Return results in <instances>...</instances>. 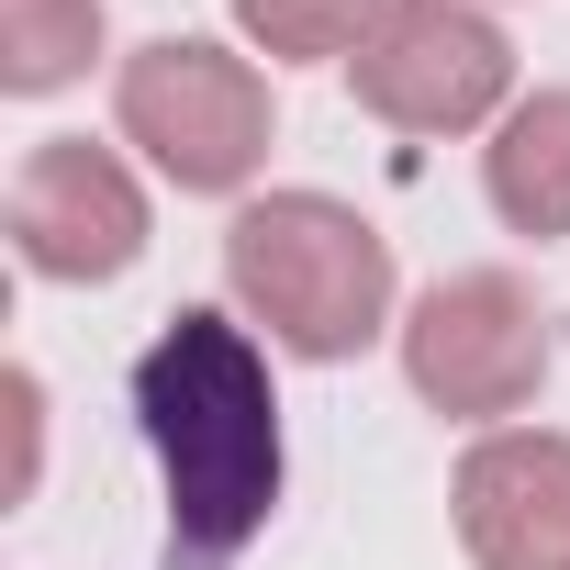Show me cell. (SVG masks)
Listing matches in <instances>:
<instances>
[{"label":"cell","instance_id":"obj_1","mask_svg":"<svg viewBox=\"0 0 570 570\" xmlns=\"http://www.w3.org/2000/svg\"><path fill=\"white\" fill-rule=\"evenodd\" d=\"M268 336L246 314H168L135 358V436L157 459L168 492V537L190 570H224L268 514L279 481H292V448H279V392H268ZM168 559V570H179Z\"/></svg>","mask_w":570,"mask_h":570},{"label":"cell","instance_id":"obj_2","mask_svg":"<svg viewBox=\"0 0 570 570\" xmlns=\"http://www.w3.org/2000/svg\"><path fill=\"white\" fill-rule=\"evenodd\" d=\"M224 303L303 370H347L403 336L392 235L336 190H246L224 224Z\"/></svg>","mask_w":570,"mask_h":570},{"label":"cell","instance_id":"obj_3","mask_svg":"<svg viewBox=\"0 0 570 570\" xmlns=\"http://www.w3.org/2000/svg\"><path fill=\"white\" fill-rule=\"evenodd\" d=\"M112 135L190 202H246L268 168V68L213 46V35H146L135 57H112Z\"/></svg>","mask_w":570,"mask_h":570},{"label":"cell","instance_id":"obj_4","mask_svg":"<svg viewBox=\"0 0 570 570\" xmlns=\"http://www.w3.org/2000/svg\"><path fill=\"white\" fill-rule=\"evenodd\" d=\"M403 381H414V403L425 414H448V425H514L537 392H548V370H559V336H548V303H537V279L525 268H448V279H425V292L403 303Z\"/></svg>","mask_w":570,"mask_h":570},{"label":"cell","instance_id":"obj_5","mask_svg":"<svg viewBox=\"0 0 570 570\" xmlns=\"http://www.w3.org/2000/svg\"><path fill=\"white\" fill-rule=\"evenodd\" d=\"M347 90H358L370 124L425 135V146L492 135L525 101L514 90V46H503V23L481 12V0H392L381 35L347 57Z\"/></svg>","mask_w":570,"mask_h":570},{"label":"cell","instance_id":"obj_6","mask_svg":"<svg viewBox=\"0 0 570 570\" xmlns=\"http://www.w3.org/2000/svg\"><path fill=\"white\" fill-rule=\"evenodd\" d=\"M0 224H12V257L57 292H101L124 279L157 235V202L135 179L124 146H90V135H35L12 157V190H0Z\"/></svg>","mask_w":570,"mask_h":570},{"label":"cell","instance_id":"obj_7","mask_svg":"<svg viewBox=\"0 0 570 570\" xmlns=\"http://www.w3.org/2000/svg\"><path fill=\"white\" fill-rule=\"evenodd\" d=\"M448 525L470 570H570V436L559 425H492L448 470Z\"/></svg>","mask_w":570,"mask_h":570},{"label":"cell","instance_id":"obj_8","mask_svg":"<svg viewBox=\"0 0 570 570\" xmlns=\"http://www.w3.org/2000/svg\"><path fill=\"white\" fill-rule=\"evenodd\" d=\"M481 202H492V224L525 235V246H559V235H570V90H525V101L492 124V146H481Z\"/></svg>","mask_w":570,"mask_h":570},{"label":"cell","instance_id":"obj_9","mask_svg":"<svg viewBox=\"0 0 570 570\" xmlns=\"http://www.w3.org/2000/svg\"><path fill=\"white\" fill-rule=\"evenodd\" d=\"M112 12L101 0H0V90L12 101H57L101 68Z\"/></svg>","mask_w":570,"mask_h":570},{"label":"cell","instance_id":"obj_10","mask_svg":"<svg viewBox=\"0 0 570 570\" xmlns=\"http://www.w3.org/2000/svg\"><path fill=\"white\" fill-rule=\"evenodd\" d=\"M224 12H235L246 57H268V68H347L392 0H224Z\"/></svg>","mask_w":570,"mask_h":570},{"label":"cell","instance_id":"obj_11","mask_svg":"<svg viewBox=\"0 0 570 570\" xmlns=\"http://www.w3.org/2000/svg\"><path fill=\"white\" fill-rule=\"evenodd\" d=\"M0 392H12V448H23V459H12V503H23V492H35V470H46V381H35V370H12Z\"/></svg>","mask_w":570,"mask_h":570},{"label":"cell","instance_id":"obj_12","mask_svg":"<svg viewBox=\"0 0 570 570\" xmlns=\"http://www.w3.org/2000/svg\"><path fill=\"white\" fill-rule=\"evenodd\" d=\"M481 12H492V0H481Z\"/></svg>","mask_w":570,"mask_h":570}]
</instances>
